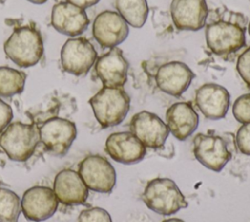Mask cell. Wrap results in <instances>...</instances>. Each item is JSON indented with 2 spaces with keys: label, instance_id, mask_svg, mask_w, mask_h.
Instances as JSON below:
<instances>
[{
  "label": "cell",
  "instance_id": "6da1fadb",
  "mask_svg": "<svg viewBox=\"0 0 250 222\" xmlns=\"http://www.w3.org/2000/svg\"><path fill=\"white\" fill-rule=\"evenodd\" d=\"M247 18L240 13L218 9L208 14L205 41L216 56L228 58L239 52L246 43Z\"/></svg>",
  "mask_w": 250,
  "mask_h": 222
},
{
  "label": "cell",
  "instance_id": "7a4b0ae2",
  "mask_svg": "<svg viewBox=\"0 0 250 222\" xmlns=\"http://www.w3.org/2000/svg\"><path fill=\"white\" fill-rule=\"evenodd\" d=\"M4 52L7 57L21 68L34 66L44 53L42 36L31 25L18 27L5 41Z\"/></svg>",
  "mask_w": 250,
  "mask_h": 222
},
{
  "label": "cell",
  "instance_id": "3957f363",
  "mask_svg": "<svg viewBox=\"0 0 250 222\" xmlns=\"http://www.w3.org/2000/svg\"><path fill=\"white\" fill-rule=\"evenodd\" d=\"M130 102L123 88L103 87L89 99L94 116L103 129L121 124L130 110Z\"/></svg>",
  "mask_w": 250,
  "mask_h": 222
},
{
  "label": "cell",
  "instance_id": "277c9868",
  "mask_svg": "<svg viewBox=\"0 0 250 222\" xmlns=\"http://www.w3.org/2000/svg\"><path fill=\"white\" fill-rule=\"evenodd\" d=\"M142 199L147 208L163 216L175 214L188 205L177 184L166 177L149 180L144 189Z\"/></svg>",
  "mask_w": 250,
  "mask_h": 222
},
{
  "label": "cell",
  "instance_id": "5b68a950",
  "mask_svg": "<svg viewBox=\"0 0 250 222\" xmlns=\"http://www.w3.org/2000/svg\"><path fill=\"white\" fill-rule=\"evenodd\" d=\"M39 143V130L35 124L13 122L0 133V147L14 162L27 161Z\"/></svg>",
  "mask_w": 250,
  "mask_h": 222
},
{
  "label": "cell",
  "instance_id": "8992f818",
  "mask_svg": "<svg viewBox=\"0 0 250 222\" xmlns=\"http://www.w3.org/2000/svg\"><path fill=\"white\" fill-rule=\"evenodd\" d=\"M38 130L40 143L47 152L58 157L64 156L68 152L77 135L75 124L61 117L46 120Z\"/></svg>",
  "mask_w": 250,
  "mask_h": 222
},
{
  "label": "cell",
  "instance_id": "52a82bcc",
  "mask_svg": "<svg viewBox=\"0 0 250 222\" xmlns=\"http://www.w3.org/2000/svg\"><path fill=\"white\" fill-rule=\"evenodd\" d=\"M78 173L86 187L94 192L108 194L116 183V171L110 162L101 155H89L78 166Z\"/></svg>",
  "mask_w": 250,
  "mask_h": 222
},
{
  "label": "cell",
  "instance_id": "ba28073f",
  "mask_svg": "<svg viewBox=\"0 0 250 222\" xmlns=\"http://www.w3.org/2000/svg\"><path fill=\"white\" fill-rule=\"evenodd\" d=\"M193 155L206 168L219 172L231 160L228 142L215 133H197L193 138Z\"/></svg>",
  "mask_w": 250,
  "mask_h": 222
},
{
  "label": "cell",
  "instance_id": "9c48e42d",
  "mask_svg": "<svg viewBox=\"0 0 250 222\" xmlns=\"http://www.w3.org/2000/svg\"><path fill=\"white\" fill-rule=\"evenodd\" d=\"M98 58L93 44L84 37L69 38L61 50L62 69L74 76L86 75Z\"/></svg>",
  "mask_w": 250,
  "mask_h": 222
},
{
  "label": "cell",
  "instance_id": "30bf717a",
  "mask_svg": "<svg viewBox=\"0 0 250 222\" xmlns=\"http://www.w3.org/2000/svg\"><path fill=\"white\" fill-rule=\"evenodd\" d=\"M130 131L146 147L161 149L168 136L169 130L160 117L149 111L136 113L129 124Z\"/></svg>",
  "mask_w": 250,
  "mask_h": 222
},
{
  "label": "cell",
  "instance_id": "8fae6325",
  "mask_svg": "<svg viewBox=\"0 0 250 222\" xmlns=\"http://www.w3.org/2000/svg\"><path fill=\"white\" fill-rule=\"evenodd\" d=\"M59 201L52 188L33 186L28 188L21 200L24 217L32 222H42L52 217L58 209Z\"/></svg>",
  "mask_w": 250,
  "mask_h": 222
},
{
  "label": "cell",
  "instance_id": "7c38bea8",
  "mask_svg": "<svg viewBox=\"0 0 250 222\" xmlns=\"http://www.w3.org/2000/svg\"><path fill=\"white\" fill-rule=\"evenodd\" d=\"M92 34L102 48L111 49L126 40L129 25L117 12L106 10L95 18Z\"/></svg>",
  "mask_w": 250,
  "mask_h": 222
},
{
  "label": "cell",
  "instance_id": "4fadbf2b",
  "mask_svg": "<svg viewBox=\"0 0 250 222\" xmlns=\"http://www.w3.org/2000/svg\"><path fill=\"white\" fill-rule=\"evenodd\" d=\"M195 74L182 61H169L160 65L155 73L157 88L172 96H181L189 87Z\"/></svg>",
  "mask_w": 250,
  "mask_h": 222
},
{
  "label": "cell",
  "instance_id": "5bb4252c",
  "mask_svg": "<svg viewBox=\"0 0 250 222\" xmlns=\"http://www.w3.org/2000/svg\"><path fill=\"white\" fill-rule=\"evenodd\" d=\"M209 10L205 0H172L170 15L177 29L197 31L202 29Z\"/></svg>",
  "mask_w": 250,
  "mask_h": 222
},
{
  "label": "cell",
  "instance_id": "9a60e30c",
  "mask_svg": "<svg viewBox=\"0 0 250 222\" xmlns=\"http://www.w3.org/2000/svg\"><path fill=\"white\" fill-rule=\"evenodd\" d=\"M104 150L113 161L124 165L137 164L146 154V147L131 131L109 134L105 140Z\"/></svg>",
  "mask_w": 250,
  "mask_h": 222
},
{
  "label": "cell",
  "instance_id": "2e32d148",
  "mask_svg": "<svg viewBox=\"0 0 250 222\" xmlns=\"http://www.w3.org/2000/svg\"><path fill=\"white\" fill-rule=\"evenodd\" d=\"M128 69L129 63L117 47L109 49L95 62V72L103 87L123 88L127 81Z\"/></svg>",
  "mask_w": 250,
  "mask_h": 222
},
{
  "label": "cell",
  "instance_id": "e0dca14e",
  "mask_svg": "<svg viewBox=\"0 0 250 222\" xmlns=\"http://www.w3.org/2000/svg\"><path fill=\"white\" fill-rule=\"evenodd\" d=\"M195 104L205 118L220 120L225 118L229 111L230 94L219 84L206 83L196 90Z\"/></svg>",
  "mask_w": 250,
  "mask_h": 222
},
{
  "label": "cell",
  "instance_id": "ac0fdd59",
  "mask_svg": "<svg viewBox=\"0 0 250 222\" xmlns=\"http://www.w3.org/2000/svg\"><path fill=\"white\" fill-rule=\"evenodd\" d=\"M89 22V18L82 8L65 1L53 6L51 24L63 35L78 37L87 29Z\"/></svg>",
  "mask_w": 250,
  "mask_h": 222
},
{
  "label": "cell",
  "instance_id": "d6986e66",
  "mask_svg": "<svg viewBox=\"0 0 250 222\" xmlns=\"http://www.w3.org/2000/svg\"><path fill=\"white\" fill-rule=\"evenodd\" d=\"M53 191L59 203L65 205H78L86 203L89 189L78 171L64 168L57 173L53 182Z\"/></svg>",
  "mask_w": 250,
  "mask_h": 222
},
{
  "label": "cell",
  "instance_id": "ffe728a7",
  "mask_svg": "<svg viewBox=\"0 0 250 222\" xmlns=\"http://www.w3.org/2000/svg\"><path fill=\"white\" fill-rule=\"evenodd\" d=\"M169 131L180 141L188 139L197 129L199 117L190 102L173 103L165 114Z\"/></svg>",
  "mask_w": 250,
  "mask_h": 222
},
{
  "label": "cell",
  "instance_id": "44dd1931",
  "mask_svg": "<svg viewBox=\"0 0 250 222\" xmlns=\"http://www.w3.org/2000/svg\"><path fill=\"white\" fill-rule=\"evenodd\" d=\"M115 8L132 27L141 28L146 21L148 15L146 0H115Z\"/></svg>",
  "mask_w": 250,
  "mask_h": 222
},
{
  "label": "cell",
  "instance_id": "7402d4cb",
  "mask_svg": "<svg viewBox=\"0 0 250 222\" xmlns=\"http://www.w3.org/2000/svg\"><path fill=\"white\" fill-rule=\"evenodd\" d=\"M26 74L9 66H0V97H12L23 92Z\"/></svg>",
  "mask_w": 250,
  "mask_h": 222
},
{
  "label": "cell",
  "instance_id": "603a6c76",
  "mask_svg": "<svg viewBox=\"0 0 250 222\" xmlns=\"http://www.w3.org/2000/svg\"><path fill=\"white\" fill-rule=\"evenodd\" d=\"M21 211L20 197L12 190L0 187V222H18Z\"/></svg>",
  "mask_w": 250,
  "mask_h": 222
},
{
  "label": "cell",
  "instance_id": "cb8c5ba5",
  "mask_svg": "<svg viewBox=\"0 0 250 222\" xmlns=\"http://www.w3.org/2000/svg\"><path fill=\"white\" fill-rule=\"evenodd\" d=\"M232 114L241 124L250 123V92L237 97L232 105Z\"/></svg>",
  "mask_w": 250,
  "mask_h": 222
},
{
  "label": "cell",
  "instance_id": "d4e9b609",
  "mask_svg": "<svg viewBox=\"0 0 250 222\" xmlns=\"http://www.w3.org/2000/svg\"><path fill=\"white\" fill-rule=\"evenodd\" d=\"M78 222H112L110 214L102 207H90L82 210Z\"/></svg>",
  "mask_w": 250,
  "mask_h": 222
},
{
  "label": "cell",
  "instance_id": "484cf974",
  "mask_svg": "<svg viewBox=\"0 0 250 222\" xmlns=\"http://www.w3.org/2000/svg\"><path fill=\"white\" fill-rule=\"evenodd\" d=\"M235 145L240 153L250 156V123L242 124L235 135Z\"/></svg>",
  "mask_w": 250,
  "mask_h": 222
},
{
  "label": "cell",
  "instance_id": "4316f807",
  "mask_svg": "<svg viewBox=\"0 0 250 222\" xmlns=\"http://www.w3.org/2000/svg\"><path fill=\"white\" fill-rule=\"evenodd\" d=\"M236 70L245 84L250 87V46L239 55L236 61Z\"/></svg>",
  "mask_w": 250,
  "mask_h": 222
},
{
  "label": "cell",
  "instance_id": "83f0119b",
  "mask_svg": "<svg viewBox=\"0 0 250 222\" xmlns=\"http://www.w3.org/2000/svg\"><path fill=\"white\" fill-rule=\"evenodd\" d=\"M13 110L11 106L0 98V133L11 124Z\"/></svg>",
  "mask_w": 250,
  "mask_h": 222
},
{
  "label": "cell",
  "instance_id": "f1b7e54d",
  "mask_svg": "<svg viewBox=\"0 0 250 222\" xmlns=\"http://www.w3.org/2000/svg\"><path fill=\"white\" fill-rule=\"evenodd\" d=\"M64 1L68 2L70 4H73L79 8H82L84 10L87 8H90L100 2V0H64Z\"/></svg>",
  "mask_w": 250,
  "mask_h": 222
},
{
  "label": "cell",
  "instance_id": "f546056e",
  "mask_svg": "<svg viewBox=\"0 0 250 222\" xmlns=\"http://www.w3.org/2000/svg\"><path fill=\"white\" fill-rule=\"evenodd\" d=\"M162 222H185V221L180 218H168V219L163 220Z\"/></svg>",
  "mask_w": 250,
  "mask_h": 222
},
{
  "label": "cell",
  "instance_id": "4dcf8cb0",
  "mask_svg": "<svg viewBox=\"0 0 250 222\" xmlns=\"http://www.w3.org/2000/svg\"><path fill=\"white\" fill-rule=\"evenodd\" d=\"M28 2H31L33 4H37V5H40V4H44L45 2H47L48 0H27Z\"/></svg>",
  "mask_w": 250,
  "mask_h": 222
},
{
  "label": "cell",
  "instance_id": "1f68e13d",
  "mask_svg": "<svg viewBox=\"0 0 250 222\" xmlns=\"http://www.w3.org/2000/svg\"><path fill=\"white\" fill-rule=\"evenodd\" d=\"M248 33H249V35H250V21H249V23H248Z\"/></svg>",
  "mask_w": 250,
  "mask_h": 222
}]
</instances>
